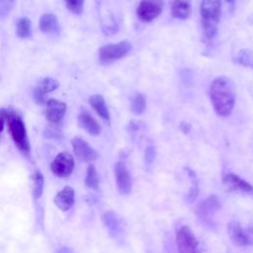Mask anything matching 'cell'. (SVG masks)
I'll list each match as a JSON object with an SVG mask.
<instances>
[{
    "label": "cell",
    "mask_w": 253,
    "mask_h": 253,
    "mask_svg": "<svg viewBox=\"0 0 253 253\" xmlns=\"http://www.w3.org/2000/svg\"><path fill=\"white\" fill-rule=\"evenodd\" d=\"M71 144L75 155L82 161L91 162L99 157L97 150H95L87 141L81 137H74L71 140Z\"/></svg>",
    "instance_id": "cell-10"
},
{
    "label": "cell",
    "mask_w": 253,
    "mask_h": 253,
    "mask_svg": "<svg viewBox=\"0 0 253 253\" xmlns=\"http://www.w3.org/2000/svg\"><path fill=\"white\" fill-rule=\"evenodd\" d=\"M131 112L135 115H141L144 113L146 109V100L145 96L141 93H136L134 97L131 100V106H130Z\"/></svg>",
    "instance_id": "cell-24"
},
{
    "label": "cell",
    "mask_w": 253,
    "mask_h": 253,
    "mask_svg": "<svg viewBox=\"0 0 253 253\" xmlns=\"http://www.w3.org/2000/svg\"><path fill=\"white\" fill-rule=\"evenodd\" d=\"M66 109L67 107L65 103L55 99H49L46 101L45 117L48 122L52 124H58L63 119Z\"/></svg>",
    "instance_id": "cell-12"
},
{
    "label": "cell",
    "mask_w": 253,
    "mask_h": 253,
    "mask_svg": "<svg viewBox=\"0 0 253 253\" xmlns=\"http://www.w3.org/2000/svg\"><path fill=\"white\" fill-rule=\"evenodd\" d=\"M32 180H33L32 195L35 200H39L43 193V187H44V179H43L42 173L40 170H36L33 174Z\"/></svg>",
    "instance_id": "cell-21"
},
{
    "label": "cell",
    "mask_w": 253,
    "mask_h": 253,
    "mask_svg": "<svg viewBox=\"0 0 253 253\" xmlns=\"http://www.w3.org/2000/svg\"><path fill=\"white\" fill-rule=\"evenodd\" d=\"M228 235L236 246L253 245V227L244 230L238 221H230L227 226Z\"/></svg>",
    "instance_id": "cell-8"
},
{
    "label": "cell",
    "mask_w": 253,
    "mask_h": 253,
    "mask_svg": "<svg viewBox=\"0 0 253 253\" xmlns=\"http://www.w3.org/2000/svg\"><path fill=\"white\" fill-rule=\"evenodd\" d=\"M16 0H0V18H5L15 5Z\"/></svg>",
    "instance_id": "cell-27"
},
{
    "label": "cell",
    "mask_w": 253,
    "mask_h": 253,
    "mask_svg": "<svg viewBox=\"0 0 253 253\" xmlns=\"http://www.w3.org/2000/svg\"><path fill=\"white\" fill-rule=\"evenodd\" d=\"M130 50L131 44L127 41L103 45L99 49V61L103 65L111 64L114 61L124 58Z\"/></svg>",
    "instance_id": "cell-4"
},
{
    "label": "cell",
    "mask_w": 253,
    "mask_h": 253,
    "mask_svg": "<svg viewBox=\"0 0 253 253\" xmlns=\"http://www.w3.org/2000/svg\"><path fill=\"white\" fill-rule=\"evenodd\" d=\"M66 7L74 14H80L83 10L84 0H64Z\"/></svg>",
    "instance_id": "cell-26"
},
{
    "label": "cell",
    "mask_w": 253,
    "mask_h": 253,
    "mask_svg": "<svg viewBox=\"0 0 253 253\" xmlns=\"http://www.w3.org/2000/svg\"><path fill=\"white\" fill-rule=\"evenodd\" d=\"M115 172V178H116V184L119 192L123 195L128 194L131 191L132 182L130 173L127 170L125 162L118 161L114 168Z\"/></svg>",
    "instance_id": "cell-9"
},
{
    "label": "cell",
    "mask_w": 253,
    "mask_h": 253,
    "mask_svg": "<svg viewBox=\"0 0 253 253\" xmlns=\"http://www.w3.org/2000/svg\"><path fill=\"white\" fill-rule=\"evenodd\" d=\"M56 253H72V251L67 246H62L57 250Z\"/></svg>",
    "instance_id": "cell-30"
},
{
    "label": "cell",
    "mask_w": 253,
    "mask_h": 253,
    "mask_svg": "<svg viewBox=\"0 0 253 253\" xmlns=\"http://www.w3.org/2000/svg\"><path fill=\"white\" fill-rule=\"evenodd\" d=\"M190 176L192 178V187H191V190L188 194V201L189 202H193L196 197L198 196V193H199V186H198V182L196 180V177L194 175L193 172L190 171Z\"/></svg>",
    "instance_id": "cell-28"
},
{
    "label": "cell",
    "mask_w": 253,
    "mask_h": 253,
    "mask_svg": "<svg viewBox=\"0 0 253 253\" xmlns=\"http://www.w3.org/2000/svg\"><path fill=\"white\" fill-rule=\"evenodd\" d=\"M102 219H103L105 226L108 229L109 234L112 237L115 238L121 234L122 225H121V221H120L118 215L116 214V212H114L112 211H108L103 214Z\"/></svg>",
    "instance_id": "cell-17"
},
{
    "label": "cell",
    "mask_w": 253,
    "mask_h": 253,
    "mask_svg": "<svg viewBox=\"0 0 253 253\" xmlns=\"http://www.w3.org/2000/svg\"><path fill=\"white\" fill-rule=\"evenodd\" d=\"M5 121H7L8 128L15 145L24 155L28 156L30 154L31 147L22 118L15 112L7 111Z\"/></svg>",
    "instance_id": "cell-3"
},
{
    "label": "cell",
    "mask_w": 253,
    "mask_h": 253,
    "mask_svg": "<svg viewBox=\"0 0 253 253\" xmlns=\"http://www.w3.org/2000/svg\"><path fill=\"white\" fill-rule=\"evenodd\" d=\"M163 4V0H141L136 8V16L141 22L149 23L162 13Z\"/></svg>",
    "instance_id": "cell-6"
},
{
    "label": "cell",
    "mask_w": 253,
    "mask_h": 253,
    "mask_svg": "<svg viewBox=\"0 0 253 253\" xmlns=\"http://www.w3.org/2000/svg\"><path fill=\"white\" fill-rule=\"evenodd\" d=\"M220 206L221 204L216 196H210L198 206L196 210L197 215L201 219L209 221V219H211V215L218 211L220 209Z\"/></svg>",
    "instance_id": "cell-13"
},
{
    "label": "cell",
    "mask_w": 253,
    "mask_h": 253,
    "mask_svg": "<svg viewBox=\"0 0 253 253\" xmlns=\"http://www.w3.org/2000/svg\"><path fill=\"white\" fill-rule=\"evenodd\" d=\"M171 13L174 18L187 20L192 14V7L187 0H173L171 2Z\"/></svg>",
    "instance_id": "cell-19"
},
{
    "label": "cell",
    "mask_w": 253,
    "mask_h": 253,
    "mask_svg": "<svg viewBox=\"0 0 253 253\" xmlns=\"http://www.w3.org/2000/svg\"><path fill=\"white\" fill-rule=\"evenodd\" d=\"M236 61L245 67L253 68V51L249 49H241L236 56Z\"/></svg>",
    "instance_id": "cell-25"
},
{
    "label": "cell",
    "mask_w": 253,
    "mask_h": 253,
    "mask_svg": "<svg viewBox=\"0 0 253 253\" xmlns=\"http://www.w3.org/2000/svg\"><path fill=\"white\" fill-rule=\"evenodd\" d=\"M79 125L82 128H84L89 134L91 135H98L101 133V126L100 124L91 116V114L82 109L79 116H78Z\"/></svg>",
    "instance_id": "cell-16"
},
{
    "label": "cell",
    "mask_w": 253,
    "mask_h": 253,
    "mask_svg": "<svg viewBox=\"0 0 253 253\" xmlns=\"http://www.w3.org/2000/svg\"><path fill=\"white\" fill-rule=\"evenodd\" d=\"M223 184L231 191L242 193H253V186L234 173H226L223 176Z\"/></svg>",
    "instance_id": "cell-14"
},
{
    "label": "cell",
    "mask_w": 253,
    "mask_h": 253,
    "mask_svg": "<svg viewBox=\"0 0 253 253\" xmlns=\"http://www.w3.org/2000/svg\"><path fill=\"white\" fill-rule=\"evenodd\" d=\"M58 86H59V83L57 80L51 77L43 78L34 89V92H33L34 101L39 105H42L46 103V94L55 90Z\"/></svg>",
    "instance_id": "cell-11"
},
{
    "label": "cell",
    "mask_w": 253,
    "mask_h": 253,
    "mask_svg": "<svg viewBox=\"0 0 253 253\" xmlns=\"http://www.w3.org/2000/svg\"><path fill=\"white\" fill-rule=\"evenodd\" d=\"M53 202L60 211H69L75 203V192L73 188L70 186H65L54 196Z\"/></svg>",
    "instance_id": "cell-15"
},
{
    "label": "cell",
    "mask_w": 253,
    "mask_h": 253,
    "mask_svg": "<svg viewBox=\"0 0 253 253\" xmlns=\"http://www.w3.org/2000/svg\"><path fill=\"white\" fill-rule=\"evenodd\" d=\"M85 185L93 190L99 189V175L95 165L93 164H90L87 168L85 176Z\"/></svg>",
    "instance_id": "cell-22"
},
{
    "label": "cell",
    "mask_w": 253,
    "mask_h": 253,
    "mask_svg": "<svg viewBox=\"0 0 253 253\" xmlns=\"http://www.w3.org/2000/svg\"><path fill=\"white\" fill-rule=\"evenodd\" d=\"M155 157V149L152 145H149L146 147L145 149V154H144V158H145V162L147 164H151L154 160Z\"/></svg>",
    "instance_id": "cell-29"
},
{
    "label": "cell",
    "mask_w": 253,
    "mask_h": 253,
    "mask_svg": "<svg viewBox=\"0 0 253 253\" xmlns=\"http://www.w3.org/2000/svg\"><path fill=\"white\" fill-rule=\"evenodd\" d=\"M40 29L45 34L58 35L59 34V24L57 18L51 13H45L40 18Z\"/></svg>",
    "instance_id": "cell-18"
},
{
    "label": "cell",
    "mask_w": 253,
    "mask_h": 253,
    "mask_svg": "<svg viewBox=\"0 0 253 253\" xmlns=\"http://www.w3.org/2000/svg\"><path fill=\"white\" fill-rule=\"evenodd\" d=\"M176 244L179 253H201L200 243L187 225H182L176 230Z\"/></svg>",
    "instance_id": "cell-5"
},
{
    "label": "cell",
    "mask_w": 253,
    "mask_h": 253,
    "mask_svg": "<svg viewBox=\"0 0 253 253\" xmlns=\"http://www.w3.org/2000/svg\"><path fill=\"white\" fill-rule=\"evenodd\" d=\"M227 3H229V4H231V3H234L235 2V0H225Z\"/></svg>",
    "instance_id": "cell-31"
},
{
    "label": "cell",
    "mask_w": 253,
    "mask_h": 253,
    "mask_svg": "<svg viewBox=\"0 0 253 253\" xmlns=\"http://www.w3.org/2000/svg\"><path fill=\"white\" fill-rule=\"evenodd\" d=\"M200 14L204 36L211 40L217 33V24L221 17V0H202Z\"/></svg>",
    "instance_id": "cell-2"
},
{
    "label": "cell",
    "mask_w": 253,
    "mask_h": 253,
    "mask_svg": "<svg viewBox=\"0 0 253 253\" xmlns=\"http://www.w3.org/2000/svg\"><path fill=\"white\" fill-rule=\"evenodd\" d=\"M17 36L21 39H28L32 35L31 31V21L27 17H23L19 19L16 26Z\"/></svg>",
    "instance_id": "cell-23"
},
{
    "label": "cell",
    "mask_w": 253,
    "mask_h": 253,
    "mask_svg": "<svg viewBox=\"0 0 253 253\" xmlns=\"http://www.w3.org/2000/svg\"><path fill=\"white\" fill-rule=\"evenodd\" d=\"M74 158L69 152H60L50 163V170L53 175L59 178H66L71 175L74 169Z\"/></svg>",
    "instance_id": "cell-7"
},
{
    "label": "cell",
    "mask_w": 253,
    "mask_h": 253,
    "mask_svg": "<svg viewBox=\"0 0 253 253\" xmlns=\"http://www.w3.org/2000/svg\"><path fill=\"white\" fill-rule=\"evenodd\" d=\"M210 97L216 115L228 117L234 108L236 98L233 81L227 76L214 78L210 87Z\"/></svg>",
    "instance_id": "cell-1"
},
{
    "label": "cell",
    "mask_w": 253,
    "mask_h": 253,
    "mask_svg": "<svg viewBox=\"0 0 253 253\" xmlns=\"http://www.w3.org/2000/svg\"><path fill=\"white\" fill-rule=\"evenodd\" d=\"M89 104L96 113L105 121L110 122V112L104 98L101 95H93L89 98Z\"/></svg>",
    "instance_id": "cell-20"
}]
</instances>
